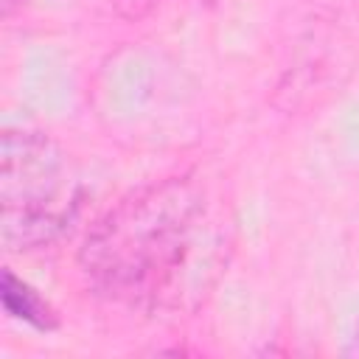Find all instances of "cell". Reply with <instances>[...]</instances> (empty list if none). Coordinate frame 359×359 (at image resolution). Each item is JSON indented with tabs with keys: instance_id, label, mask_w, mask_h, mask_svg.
I'll return each instance as SVG.
<instances>
[{
	"instance_id": "cell-5",
	"label": "cell",
	"mask_w": 359,
	"mask_h": 359,
	"mask_svg": "<svg viewBox=\"0 0 359 359\" xmlns=\"http://www.w3.org/2000/svg\"><path fill=\"white\" fill-rule=\"evenodd\" d=\"M25 0H3V14H11L17 6H22Z\"/></svg>"
},
{
	"instance_id": "cell-1",
	"label": "cell",
	"mask_w": 359,
	"mask_h": 359,
	"mask_svg": "<svg viewBox=\"0 0 359 359\" xmlns=\"http://www.w3.org/2000/svg\"><path fill=\"white\" fill-rule=\"evenodd\" d=\"M222 264V219L191 177L126 194L90 227L79 250V269L93 292L149 314L196 300Z\"/></svg>"
},
{
	"instance_id": "cell-4",
	"label": "cell",
	"mask_w": 359,
	"mask_h": 359,
	"mask_svg": "<svg viewBox=\"0 0 359 359\" xmlns=\"http://www.w3.org/2000/svg\"><path fill=\"white\" fill-rule=\"evenodd\" d=\"M112 3H115V8H118L121 17H126V20H137V17L149 14V11L154 8L157 0H112Z\"/></svg>"
},
{
	"instance_id": "cell-3",
	"label": "cell",
	"mask_w": 359,
	"mask_h": 359,
	"mask_svg": "<svg viewBox=\"0 0 359 359\" xmlns=\"http://www.w3.org/2000/svg\"><path fill=\"white\" fill-rule=\"evenodd\" d=\"M0 300L6 314L39 328V331H53L59 325V317L53 311V306L34 289L28 286L22 278H17L11 269H3L0 278Z\"/></svg>"
},
{
	"instance_id": "cell-2",
	"label": "cell",
	"mask_w": 359,
	"mask_h": 359,
	"mask_svg": "<svg viewBox=\"0 0 359 359\" xmlns=\"http://www.w3.org/2000/svg\"><path fill=\"white\" fill-rule=\"evenodd\" d=\"M81 205L79 174L65 149L39 129L0 137V241L11 252L59 241Z\"/></svg>"
}]
</instances>
